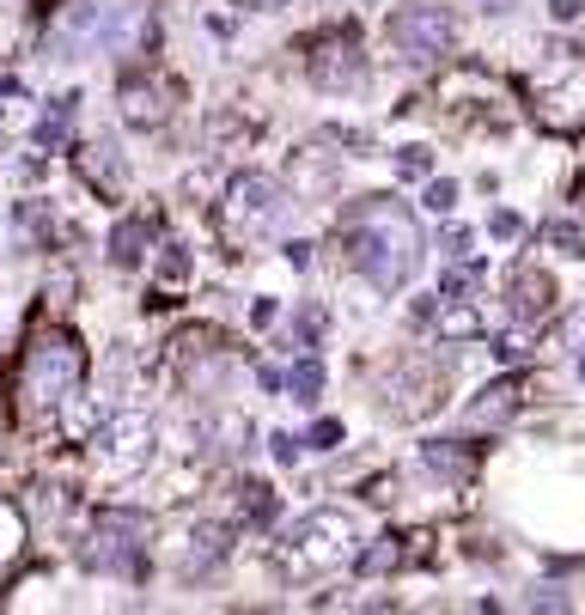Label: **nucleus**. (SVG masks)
I'll use <instances>...</instances> for the list:
<instances>
[{"label": "nucleus", "mask_w": 585, "mask_h": 615, "mask_svg": "<svg viewBox=\"0 0 585 615\" xmlns=\"http://www.w3.org/2000/svg\"><path fill=\"white\" fill-rule=\"evenodd\" d=\"M348 256L354 269L367 274L379 293H402V286L421 274V256H427V238L415 226V214L390 195H372L367 207L348 214Z\"/></svg>", "instance_id": "nucleus-1"}, {"label": "nucleus", "mask_w": 585, "mask_h": 615, "mask_svg": "<svg viewBox=\"0 0 585 615\" xmlns=\"http://www.w3.org/2000/svg\"><path fill=\"white\" fill-rule=\"evenodd\" d=\"M86 378V353L74 335H43L31 353H25V372H19V409L31 414H49L61 409V402H74V390H80Z\"/></svg>", "instance_id": "nucleus-2"}, {"label": "nucleus", "mask_w": 585, "mask_h": 615, "mask_svg": "<svg viewBox=\"0 0 585 615\" xmlns=\"http://www.w3.org/2000/svg\"><path fill=\"white\" fill-rule=\"evenodd\" d=\"M342 560H354V518L335 512V506H318L299 525L281 536V567L293 579H311V573H335Z\"/></svg>", "instance_id": "nucleus-3"}, {"label": "nucleus", "mask_w": 585, "mask_h": 615, "mask_svg": "<svg viewBox=\"0 0 585 615\" xmlns=\"http://www.w3.org/2000/svg\"><path fill=\"white\" fill-rule=\"evenodd\" d=\"M530 110L543 128H562V135L585 128V61L574 49H549L543 74L530 80Z\"/></svg>", "instance_id": "nucleus-4"}, {"label": "nucleus", "mask_w": 585, "mask_h": 615, "mask_svg": "<svg viewBox=\"0 0 585 615\" xmlns=\"http://www.w3.org/2000/svg\"><path fill=\"white\" fill-rule=\"evenodd\" d=\"M281 214H287V183L263 172H238L226 183V195H220V226L232 238H263V232L281 226Z\"/></svg>", "instance_id": "nucleus-5"}, {"label": "nucleus", "mask_w": 585, "mask_h": 615, "mask_svg": "<svg viewBox=\"0 0 585 615\" xmlns=\"http://www.w3.org/2000/svg\"><path fill=\"white\" fill-rule=\"evenodd\" d=\"M147 512H135V506H104L92 518V530H86L80 543V560L92 573H135L140 567V548H147Z\"/></svg>", "instance_id": "nucleus-6"}, {"label": "nucleus", "mask_w": 585, "mask_h": 615, "mask_svg": "<svg viewBox=\"0 0 585 615\" xmlns=\"http://www.w3.org/2000/svg\"><path fill=\"white\" fill-rule=\"evenodd\" d=\"M135 31V7L116 0H68L56 25V56H86V49H123Z\"/></svg>", "instance_id": "nucleus-7"}, {"label": "nucleus", "mask_w": 585, "mask_h": 615, "mask_svg": "<svg viewBox=\"0 0 585 615\" xmlns=\"http://www.w3.org/2000/svg\"><path fill=\"white\" fill-rule=\"evenodd\" d=\"M390 43H397L402 61H439L451 43H458V19H451L446 7H433V0H409V7L390 12Z\"/></svg>", "instance_id": "nucleus-8"}, {"label": "nucleus", "mask_w": 585, "mask_h": 615, "mask_svg": "<svg viewBox=\"0 0 585 615\" xmlns=\"http://www.w3.org/2000/svg\"><path fill=\"white\" fill-rule=\"evenodd\" d=\"M153 421L140 409H128V414H110V421L98 427V463H104V476H116V481H135L140 469L153 463Z\"/></svg>", "instance_id": "nucleus-9"}, {"label": "nucleus", "mask_w": 585, "mask_h": 615, "mask_svg": "<svg viewBox=\"0 0 585 615\" xmlns=\"http://www.w3.org/2000/svg\"><path fill=\"white\" fill-rule=\"evenodd\" d=\"M305 74H311V86H318V91H360V86H367V49H360L354 31H330V37L311 43Z\"/></svg>", "instance_id": "nucleus-10"}, {"label": "nucleus", "mask_w": 585, "mask_h": 615, "mask_svg": "<svg viewBox=\"0 0 585 615\" xmlns=\"http://www.w3.org/2000/svg\"><path fill=\"white\" fill-rule=\"evenodd\" d=\"M172 98L177 91L165 86L159 74H123V80H116V110H123L128 128H165L177 110Z\"/></svg>", "instance_id": "nucleus-11"}, {"label": "nucleus", "mask_w": 585, "mask_h": 615, "mask_svg": "<svg viewBox=\"0 0 585 615\" xmlns=\"http://www.w3.org/2000/svg\"><path fill=\"white\" fill-rule=\"evenodd\" d=\"M335 183H342V172H335V153L299 147L293 159H287V189L305 195V202H318V195H335Z\"/></svg>", "instance_id": "nucleus-12"}, {"label": "nucleus", "mask_w": 585, "mask_h": 615, "mask_svg": "<svg viewBox=\"0 0 585 615\" xmlns=\"http://www.w3.org/2000/svg\"><path fill=\"white\" fill-rule=\"evenodd\" d=\"M184 555H177V567L184 573H207L214 560H226V548H232V530L226 525H195L189 536H184Z\"/></svg>", "instance_id": "nucleus-13"}, {"label": "nucleus", "mask_w": 585, "mask_h": 615, "mask_svg": "<svg viewBox=\"0 0 585 615\" xmlns=\"http://www.w3.org/2000/svg\"><path fill=\"white\" fill-rule=\"evenodd\" d=\"M506 293H513V318H518V323H537L543 311H549L555 286H549V274H537V269H518Z\"/></svg>", "instance_id": "nucleus-14"}, {"label": "nucleus", "mask_w": 585, "mask_h": 615, "mask_svg": "<svg viewBox=\"0 0 585 615\" xmlns=\"http://www.w3.org/2000/svg\"><path fill=\"white\" fill-rule=\"evenodd\" d=\"M74 159H80V172H86V183H92L98 195H123L128 172H123V159H116L110 147H80Z\"/></svg>", "instance_id": "nucleus-15"}, {"label": "nucleus", "mask_w": 585, "mask_h": 615, "mask_svg": "<svg viewBox=\"0 0 585 615\" xmlns=\"http://www.w3.org/2000/svg\"><path fill=\"white\" fill-rule=\"evenodd\" d=\"M518 397H525V384H518V378H500V384H488L482 397L470 402V421L476 427H500L506 414L518 409Z\"/></svg>", "instance_id": "nucleus-16"}, {"label": "nucleus", "mask_w": 585, "mask_h": 615, "mask_svg": "<svg viewBox=\"0 0 585 615\" xmlns=\"http://www.w3.org/2000/svg\"><path fill=\"white\" fill-rule=\"evenodd\" d=\"M147 244H153V219H123L110 232V263L116 269H140L147 263Z\"/></svg>", "instance_id": "nucleus-17"}, {"label": "nucleus", "mask_w": 585, "mask_h": 615, "mask_svg": "<svg viewBox=\"0 0 585 615\" xmlns=\"http://www.w3.org/2000/svg\"><path fill=\"white\" fill-rule=\"evenodd\" d=\"M439 335H446V342H476V335H482L476 305H464V299H439Z\"/></svg>", "instance_id": "nucleus-18"}, {"label": "nucleus", "mask_w": 585, "mask_h": 615, "mask_svg": "<svg viewBox=\"0 0 585 615\" xmlns=\"http://www.w3.org/2000/svg\"><path fill=\"white\" fill-rule=\"evenodd\" d=\"M421 457H427V469H439V476H451V481H464L476 469V457L470 451H458V439H433V445H421Z\"/></svg>", "instance_id": "nucleus-19"}, {"label": "nucleus", "mask_w": 585, "mask_h": 615, "mask_svg": "<svg viewBox=\"0 0 585 615\" xmlns=\"http://www.w3.org/2000/svg\"><path fill=\"white\" fill-rule=\"evenodd\" d=\"M68 116H80V91H61V98H56V110H49L43 123L31 128V140H37V147H56V140L68 135Z\"/></svg>", "instance_id": "nucleus-20"}, {"label": "nucleus", "mask_w": 585, "mask_h": 615, "mask_svg": "<svg viewBox=\"0 0 585 615\" xmlns=\"http://www.w3.org/2000/svg\"><path fill=\"white\" fill-rule=\"evenodd\" d=\"M281 384L293 390V402H318L323 397V360H311V353H305V360H293V372L281 378Z\"/></svg>", "instance_id": "nucleus-21"}, {"label": "nucleus", "mask_w": 585, "mask_h": 615, "mask_svg": "<svg viewBox=\"0 0 585 615\" xmlns=\"http://www.w3.org/2000/svg\"><path fill=\"white\" fill-rule=\"evenodd\" d=\"M390 567H402V543H397V536H379V543L360 555V573H367V579H379V573H390Z\"/></svg>", "instance_id": "nucleus-22"}, {"label": "nucleus", "mask_w": 585, "mask_h": 615, "mask_svg": "<svg viewBox=\"0 0 585 615\" xmlns=\"http://www.w3.org/2000/svg\"><path fill=\"white\" fill-rule=\"evenodd\" d=\"M543 238H549L562 256H585V226H579V219H549V226H543Z\"/></svg>", "instance_id": "nucleus-23"}, {"label": "nucleus", "mask_w": 585, "mask_h": 615, "mask_svg": "<svg viewBox=\"0 0 585 615\" xmlns=\"http://www.w3.org/2000/svg\"><path fill=\"white\" fill-rule=\"evenodd\" d=\"M421 207H427V214H451V207H458V183L433 177V183H427V195H421Z\"/></svg>", "instance_id": "nucleus-24"}, {"label": "nucleus", "mask_w": 585, "mask_h": 615, "mask_svg": "<svg viewBox=\"0 0 585 615\" xmlns=\"http://www.w3.org/2000/svg\"><path fill=\"white\" fill-rule=\"evenodd\" d=\"M159 251H165V263H159V274H165V286H184L189 281V251H184V244H159Z\"/></svg>", "instance_id": "nucleus-25"}, {"label": "nucleus", "mask_w": 585, "mask_h": 615, "mask_svg": "<svg viewBox=\"0 0 585 615\" xmlns=\"http://www.w3.org/2000/svg\"><path fill=\"white\" fill-rule=\"evenodd\" d=\"M397 172L402 177H433V153H427V147H402L397 153Z\"/></svg>", "instance_id": "nucleus-26"}, {"label": "nucleus", "mask_w": 585, "mask_h": 615, "mask_svg": "<svg viewBox=\"0 0 585 615\" xmlns=\"http://www.w3.org/2000/svg\"><path fill=\"white\" fill-rule=\"evenodd\" d=\"M562 348H567V353H585V305L562 318Z\"/></svg>", "instance_id": "nucleus-27"}, {"label": "nucleus", "mask_w": 585, "mask_h": 615, "mask_svg": "<svg viewBox=\"0 0 585 615\" xmlns=\"http://www.w3.org/2000/svg\"><path fill=\"white\" fill-rule=\"evenodd\" d=\"M488 232H494V238H525V219H518V214H506V207H500V214L488 219Z\"/></svg>", "instance_id": "nucleus-28"}, {"label": "nucleus", "mask_w": 585, "mask_h": 615, "mask_svg": "<svg viewBox=\"0 0 585 615\" xmlns=\"http://www.w3.org/2000/svg\"><path fill=\"white\" fill-rule=\"evenodd\" d=\"M311 445H318V451H335V445H342V421H318L311 427Z\"/></svg>", "instance_id": "nucleus-29"}, {"label": "nucleus", "mask_w": 585, "mask_h": 615, "mask_svg": "<svg viewBox=\"0 0 585 615\" xmlns=\"http://www.w3.org/2000/svg\"><path fill=\"white\" fill-rule=\"evenodd\" d=\"M549 19H555V25H574V19H585V0H549Z\"/></svg>", "instance_id": "nucleus-30"}, {"label": "nucleus", "mask_w": 585, "mask_h": 615, "mask_svg": "<svg viewBox=\"0 0 585 615\" xmlns=\"http://www.w3.org/2000/svg\"><path fill=\"white\" fill-rule=\"evenodd\" d=\"M530 609H567V597L555 592V585H537V592H530Z\"/></svg>", "instance_id": "nucleus-31"}, {"label": "nucleus", "mask_w": 585, "mask_h": 615, "mask_svg": "<svg viewBox=\"0 0 585 615\" xmlns=\"http://www.w3.org/2000/svg\"><path fill=\"white\" fill-rule=\"evenodd\" d=\"M446 256H470V232H464V226L446 232Z\"/></svg>", "instance_id": "nucleus-32"}, {"label": "nucleus", "mask_w": 585, "mask_h": 615, "mask_svg": "<svg viewBox=\"0 0 585 615\" xmlns=\"http://www.w3.org/2000/svg\"><path fill=\"white\" fill-rule=\"evenodd\" d=\"M269 445H275V457H281V463H293V457H299V439H293V433H275Z\"/></svg>", "instance_id": "nucleus-33"}, {"label": "nucleus", "mask_w": 585, "mask_h": 615, "mask_svg": "<svg viewBox=\"0 0 585 615\" xmlns=\"http://www.w3.org/2000/svg\"><path fill=\"white\" fill-rule=\"evenodd\" d=\"M207 189H214V177H207V172H189L184 177V195H207Z\"/></svg>", "instance_id": "nucleus-34"}, {"label": "nucleus", "mask_w": 585, "mask_h": 615, "mask_svg": "<svg viewBox=\"0 0 585 615\" xmlns=\"http://www.w3.org/2000/svg\"><path fill=\"white\" fill-rule=\"evenodd\" d=\"M494 353H500V360H525V342H518V335H500V348H494Z\"/></svg>", "instance_id": "nucleus-35"}, {"label": "nucleus", "mask_w": 585, "mask_h": 615, "mask_svg": "<svg viewBox=\"0 0 585 615\" xmlns=\"http://www.w3.org/2000/svg\"><path fill=\"white\" fill-rule=\"evenodd\" d=\"M232 7H244V12H256V7H281V0H232Z\"/></svg>", "instance_id": "nucleus-36"}]
</instances>
